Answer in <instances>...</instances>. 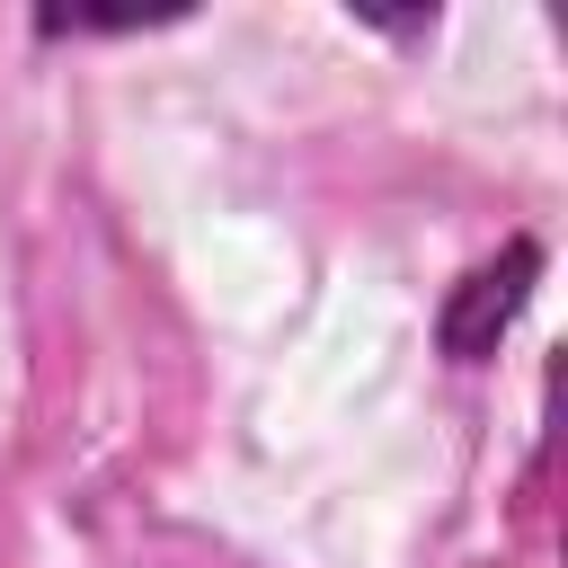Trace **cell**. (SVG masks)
Segmentation results:
<instances>
[{"label":"cell","instance_id":"6da1fadb","mask_svg":"<svg viewBox=\"0 0 568 568\" xmlns=\"http://www.w3.org/2000/svg\"><path fill=\"white\" fill-rule=\"evenodd\" d=\"M532 266H541V248H532V240H515L506 257H488V266L453 293V311H444V346H453V355H488V346H497V328L524 311Z\"/></svg>","mask_w":568,"mask_h":568}]
</instances>
